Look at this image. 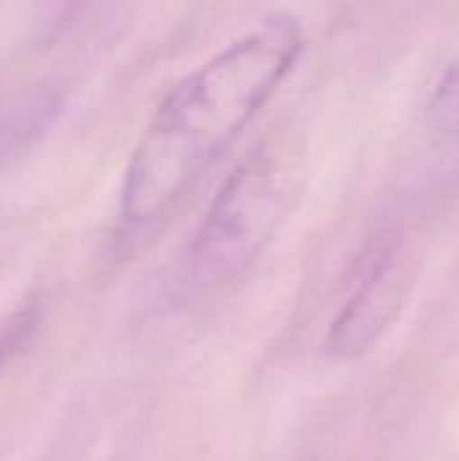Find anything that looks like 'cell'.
Listing matches in <instances>:
<instances>
[{
    "mask_svg": "<svg viewBox=\"0 0 459 461\" xmlns=\"http://www.w3.org/2000/svg\"><path fill=\"white\" fill-rule=\"evenodd\" d=\"M306 51L289 11L262 16L184 73L151 111L119 186V227L162 224L271 103Z\"/></svg>",
    "mask_w": 459,
    "mask_h": 461,
    "instance_id": "6da1fadb",
    "label": "cell"
},
{
    "mask_svg": "<svg viewBox=\"0 0 459 461\" xmlns=\"http://www.w3.org/2000/svg\"><path fill=\"white\" fill-rule=\"evenodd\" d=\"M298 184L276 149H257L238 162L211 200L187 249V281L216 289L243 273L284 224Z\"/></svg>",
    "mask_w": 459,
    "mask_h": 461,
    "instance_id": "7a4b0ae2",
    "label": "cell"
},
{
    "mask_svg": "<svg viewBox=\"0 0 459 461\" xmlns=\"http://www.w3.org/2000/svg\"><path fill=\"white\" fill-rule=\"evenodd\" d=\"M411 270L406 262L403 238L384 232L373 238L357 265V278L335 313L327 348L338 359H357L387 332L406 305Z\"/></svg>",
    "mask_w": 459,
    "mask_h": 461,
    "instance_id": "3957f363",
    "label": "cell"
},
{
    "mask_svg": "<svg viewBox=\"0 0 459 461\" xmlns=\"http://www.w3.org/2000/svg\"><path fill=\"white\" fill-rule=\"evenodd\" d=\"M35 330V313L30 308H22L0 327V367L27 343L30 332Z\"/></svg>",
    "mask_w": 459,
    "mask_h": 461,
    "instance_id": "277c9868",
    "label": "cell"
}]
</instances>
